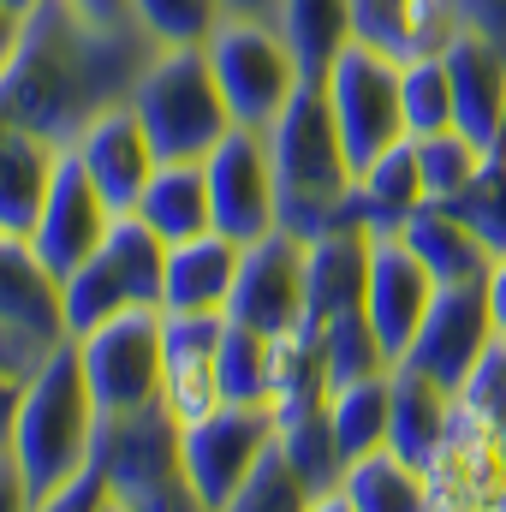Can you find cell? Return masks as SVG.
Returning <instances> with one entry per match:
<instances>
[{"label":"cell","instance_id":"cell-23","mask_svg":"<svg viewBox=\"0 0 506 512\" xmlns=\"http://www.w3.org/2000/svg\"><path fill=\"white\" fill-rule=\"evenodd\" d=\"M370 286V233L364 227H328L304 245V322H328L340 310H364Z\"/></svg>","mask_w":506,"mask_h":512},{"label":"cell","instance_id":"cell-41","mask_svg":"<svg viewBox=\"0 0 506 512\" xmlns=\"http://www.w3.org/2000/svg\"><path fill=\"white\" fill-rule=\"evenodd\" d=\"M459 18H465V30L489 36L506 54V0H459Z\"/></svg>","mask_w":506,"mask_h":512},{"label":"cell","instance_id":"cell-30","mask_svg":"<svg viewBox=\"0 0 506 512\" xmlns=\"http://www.w3.org/2000/svg\"><path fill=\"white\" fill-rule=\"evenodd\" d=\"M340 495H346V512H423V471L405 465L393 447H376L346 465Z\"/></svg>","mask_w":506,"mask_h":512},{"label":"cell","instance_id":"cell-22","mask_svg":"<svg viewBox=\"0 0 506 512\" xmlns=\"http://www.w3.org/2000/svg\"><path fill=\"white\" fill-rule=\"evenodd\" d=\"M0 322L36 334V340H72L66 328V292H60V274L36 256L30 239L18 233H0Z\"/></svg>","mask_w":506,"mask_h":512},{"label":"cell","instance_id":"cell-15","mask_svg":"<svg viewBox=\"0 0 506 512\" xmlns=\"http://www.w3.org/2000/svg\"><path fill=\"white\" fill-rule=\"evenodd\" d=\"M108 227H114L108 197H102V191H96V179L84 173L78 149H66V155H60V167H54V185H48V203H42V215H36L30 245H36V256L66 280L72 268H84L90 256L102 251Z\"/></svg>","mask_w":506,"mask_h":512},{"label":"cell","instance_id":"cell-11","mask_svg":"<svg viewBox=\"0 0 506 512\" xmlns=\"http://www.w3.org/2000/svg\"><path fill=\"white\" fill-rule=\"evenodd\" d=\"M280 435L268 405H215L209 417L185 423V471L197 489L203 512H227L239 483L251 477V465L262 459V447Z\"/></svg>","mask_w":506,"mask_h":512},{"label":"cell","instance_id":"cell-34","mask_svg":"<svg viewBox=\"0 0 506 512\" xmlns=\"http://www.w3.org/2000/svg\"><path fill=\"white\" fill-rule=\"evenodd\" d=\"M310 328H316V340H322V364H328V387H346V382H358V376H376V370H393L364 310H340V316H328V322H310Z\"/></svg>","mask_w":506,"mask_h":512},{"label":"cell","instance_id":"cell-14","mask_svg":"<svg viewBox=\"0 0 506 512\" xmlns=\"http://www.w3.org/2000/svg\"><path fill=\"white\" fill-rule=\"evenodd\" d=\"M435 304V274L423 256L405 245V233H370V286H364V316L376 328L387 364H399Z\"/></svg>","mask_w":506,"mask_h":512},{"label":"cell","instance_id":"cell-13","mask_svg":"<svg viewBox=\"0 0 506 512\" xmlns=\"http://www.w3.org/2000/svg\"><path fill=\"white\" fill-rule=\"evenodd\" d=\"M227 310H161V399L179 423L209 417L221 399Z\"/></svg>","mask_w":506,"mask_h":512},{"label":"cell","instance_id":"cell-3","mask_svg":"<svg viewBox=\"0 0 506 512\" xmlns=\"http://www.w3.org/2000/svg\"><path fill=\"white\" fill-rule=\"evenodd\" d=\"M96 423H102V411H96V393H90V376H84L78 340L48 346V358L24 382L18 435H12V453H18L24 483H30V507L48 512V501L90 465Z\"/></svg>","mask_w":506,"mask_h":512},{"label":"cell","instance_id":"cell-9","mask_svg":"<svg viewBox=\"0 0 506 512\" xmlns=\"http://www.w3.org/2000/svg\"><path fill=\"white\" fill-rule=\"evenodd\" d=\"M78 352H84V376L102 417L161 399V310L155 304L120 310L102 328L78 334Z\"/></svg>","mask_w":506,"mask_h":512},{"label":"cell","instance_id":"cell-6","mask_svg":"<svg viewBox=\"0 0 506 512\" xmlns=\"http://www.w3.org/2000/svg\"><path fill=\"white\" fill-rule=\"evenodd\" d=\"M203 54L221 78L233 126L268 131L280 120V108L292 102V90L304 84V66H298L286 30L274 18H256V12H221L215 30L203 36Z\"/></svg>","mask_w":506,"mask_h":512},{"label":"cell","instance_id":"cell-43","mask_svg":"<svg viewBox=\"0 0 506 512\" xmlns=\"http://www.w3.org/2000/svg\"><path fill=\"white\" fill-rule=\"evenodd\" d=\"M24 507H30V483H24L18 453L6 447V453H0V512H24Z\"/></svg>","mask_w":506,"mask_h":512},{"label":"cell","instance_id":"cell-39","mask_svg":"<svg viewBox=\"0 0 506 512\" xmlns=\"http://www.w3.org/2000/svg\"><path fill=\"white\" fill-rule=\"evenodd\" d=\"M459 405H465L471 417H483L489 435L506 447V340L501 334H495L489 352L471 364V376H465V387H459Z\"/></svg>","mask_w":506,"mask_h":512},{"label":"cell","instance_id":"cell-18","mask_svg":"<svg viewBox=\"0 0 506 512\" xmlns=\"http://www.w3.org/2000/svg\"><path fill=\"white\" fill-rule=\"evenodd\" d=\"M78 149V161H84V173L96 179V191L108 197V209L114 215H131L137 209V197H143V185H149V173L161 167V155H155V143H149V131L137 120V108L126 102H114V108H102L84 137L72 143Z\"/></svg>","mask_w":506,"mask_h":512},{"label":"cell","instance_id":"cell-44","mask_svg":"<svg viewBox=\"0 0 506 512\" xmlns=\"http://www.w3.org/2000/svg\"><path fill=\"white\" fill-rule=\"evenodd\" d=\"M84 18H96V24H143L137 18V0H72Z\"/></svg>","mask_w":506,"mask_h":512},{"label":"cell","instance_id":"cell-2","mask_svg":"<svg viewBox=\"0 0 506 512\" xmlns=\"http://www.w3.org/2000/svg\"><path fill=\"white\" fill-rule=\"evenodd\" d=\"M268 155H274V185H280V227L304 245L340 227V209L358 173L346 161V137L334 126V102L322 78H304L292 90V102L268 126Z\"/></svg>","mask_w":506,"mask_h":512},{"label":"cell","instance_id":"cell-7","mask_svg":"<svg viewBox=\"0 0 506 512\" xmlns=\"http://www.w3.org/2000/svg\"><path fill=\"white\" fill-rule=\"evenodd\" d=\"M66 292V328L72 340L102 328L108 316L137 310V304H155L161 310V292H167V245L137 221V215H114L102 251L90 256L84 268H72L60 280Z\"/></svg>","mask_w":506,"mask_h":512},{"label":"cell","instance_id":"cell-20","mask_svg":"<svg viewBox=\"0 0 506 512\" xmlns=\"http://www.w3.org/2000/svg\"><path fill=\"white\" fill-rule=\"evenodd\" d=\"M441 60H447V78H453V126L471 143H483V149H501L506 143V54L489 36L459 30Z\"/></svg>","mask_w":506,"mask_h":512},{"label":"cell","instance_id":"cell-31","mask_svg":"<svg viewBox=\"0 0 506 512\" xmlns=\"http://www.w3.org/2000/svg\"><path fill=\"white\" fill-rule=\"evenodd\" d=\"M274 24L286 30L304 78H322L334 66V54L352 42V6L346 0H280Z\"/></svg>","mask_w":506,"mask_h":512},{"label":"cell","instance_id":"cell-17","mask_svg":"<svg viewBox=\"0 0 506 512\" xmlns=\"http://www.w3.org/2000/svg\"><path fill=\"white\" fill-rule=\"evenodd\" d=\"M489 340H495L489 292L483 286H435V304H429V316H423V328H417V340L399 364H417L447 393H459L471 364L489 352Z\"/></svg>","mask_w":506,"mask_h":512},{"label":"cell","instance_id":"cell-35","mask_svg":"<svg viewBox=\"0 0 506 512\" xmlns=\"http://www.w3.org/2000/svg\"><path fill=\"white\" fill-rule=\"evenodd\" d=\"M227 512H310V483L298 477V465L286 459L280 435L262 447V459L251 465V477L239 483Z\"/></svg>","mask_w":506,"mask_h":512},{"label":"cell","instance_id":"cell-10","mask_svg":"<svg viewBox=\"0 0 506 512\" xmlns=\"http://www.w3.org/2000/svg\"><path fill=\"white\" fill-rule=\"evenodd\" d=\"M209 209H215V233L256 245L262 233L280 227V185H274V155H268V131L233 126L209 155Z\"/></svg>","mask_w":506,"mask_h":512},{"label":"cell","instance_id":"cell-16","mask_svg":"<svg viewBox=\"0 0 506 512\" xmlns=\"http://www.w3.org/2000/svg\"><path fill=\"white\" fill-rule=\"evenodd\" d=\"M227 316L245 322L256 334H286L304 322V239H292L286 227L262 233L239 256V280L227 298Z\"/></svg>","mask_w":506,"mask_h":512},{"label":"cell","instance_id":"cell-38","mask_svg":"<svg viewBox=\"0 0 506 512\" xmlns=\"http://www.w3.org/2000/svg\"><path fill=\"white\" fill-rule=\"evenodd\" d=\"M483 155H489V149H483V143H471L459 126L417 137V167H423V191H429V203L453 197V191L483 167Z\"/></svg>","mask_w":506,"mask_h":512},{"label":"cell","instance_id":"cell-42","mask_svg":"<svg viewBox=\"0 0 506 512\" xmlns=\"http://www.w3.org/2000/svg\"><path fill=\"white\" fill-rule=\"evenodd\" d=\"M24 382L30 376H18V370H0V453L12 447V435H18V405H24Z\"/></svg>","mask_w":506,"mask_h":512},{"label":"cell","instance_id":"cell-1","mask_svg":"<svg viewBox=\"0 0 506 512\" xmlns=\"http://www.w3.org/2000/svg\"><path fill=\"white\" fill-rule=\"evenodd\" d=\"M155 48L143 24H96L72 0H42L24 12L18 54L0 72V120L72 149L102 108L131 96Z\"/></svg>","mask_w":506,"mask_h":512},{"label":"cell","instance_id":"cell-27","mask_svg":"<svg viewBox=\"0 0 506 512\" xmlns=\"http://www.w3.org/2000/svg\"><path fill=\"white\" fill-rule=\"evenodd\" d=\"M405 245L423 256V268L435 274V286H489V274H495V251L459 221V215H447L441 203H423L405 227Z\"/></svg>","mask_w":506,"mask_h":512},{"label":"cell","instance_id":"cell-25","mask_svg":"<svg viewBox=\"0 0 506 512\" xmlns=\"http://www.w3.org/2000/svg\"><path fill=\"white\" fill-rule=\"evenodd\" d=\"M60 155L66 149H54L48 137L0 120V233H18V239L36 233V215L48 203Z\"/></svg>","mask_w":506,"mask_h":512},{"label":"cell","instance_id":"cell-5","mask_svg":"<svg viewBox=\"0 0 506 512\" xmlns=\"http://www.w3.org/2000/svg\"><path fill=\"white\" fill-rule=\"evenodd\" d=\"M90 459L108 471L120 512H203L185 471V423L167 411V399L102 417Z\"/></svg>","mask_w":506,"mask_h":512},{"label":"cell","instance_id":"cell-4","mask_svg":"<svg viewBox=\"0 0 506 512\" xmlns=\"http://www.w3.org/2000/svg\"><path fill=\"white\" fill-rule=\"evenodd\" d=\"M131 108L161 161H203L233 131V108L203 42H161L131 84Z\"/></svg>","mask_w":506,"mask_h":512},{"label":"cell","instance_id":"cell-45","mask_svg":"<svg viewBox=\"0 0 506 512\" xmlns=\"http://www.w3.org/2000/svg\"><path fill=\"white\" fill-rule=\"evenodd\" d=\"M18 36H24V12H12V6L0 0V72L12 66V54H18Z\"/></svg>","mask_w":506,"mask_h":512},{"label":"cell","instance_id":"cell-40","mask_svg":"<svg viewBox=\"0 0 506 512\" xmlns=\"http://www.w3.org/2000/svg\"><path fill=\"white\" fill-rule=\"evenodd\" d=\"M221 12V0H137V18L155 42H203Z\"/></svg>","mask_w":506,"mask_h":512},{"label":"cell","instance_id":"cell-47","mask_svg":"<svg viewBox=\"0 0 506 512\" xmlns=\"http://www.w3.org/2000/svg\"><path fill=\"white\" fill-rule=\"evenodd\" d=\"M227 12H256V18H274L280 12V0H221Z\"/></svg>","mask_w":506,"mask_h":512},{"label":"cell","instance_id":"cell-33","mask_svg":"<svg viewBox=\"0 0 506 512\" xmlns=\"http://www.w3.org/2000/svg\"><path fill=\"white\" fill-rule=\"evenodd\" d=\"M280 447H286V459L298 465V477L310 483V501L328 495V489H340L346 453H340V435H334V423H328V405H316V411L280 423Z\"/></svg>","mask_w":506,"mask_h":512},{"label":"cell","instance_id":"cell-26","mask_svg":"<svg viewBox=\"0 0 506 512\" xmlns=\"http://www.w3.org/2000/svg\"><path fill=\"white\" fill-rule=\"evenodd\" d=\"M161 245H179V239H197L215 227V209H209V173L203 161H161L131 209Z\"/></svg>","mask_w":506,"mask_h":512},{"label":"cell","instance_id":"cell-46","mask_svg":"<svg viewBox=\"0 0 506 512\" xmlns=\"http://www.w3.org/2000/svg\"><path fill=\"white\" fill-rule=\"evenodd\" d=\"M489 316H495V334L506 340V256H495V274H489Z\"/></svg>","mask_w":506,"mask_h":512},{"label":"cell","instance_id":"cell-24","mask_svg":"<svg viewBox=\"0 0 506 512\" xmlns=\"http://www.w3.org/2000/svg\"><path fill=\"white\" fill-rule=\"evenodd\" d=\"M239 256L245 245L227 239V233H197V239H179L167 245V292H161V310H227L233 298V280H239Z\"/></svg>","mask_w":506,"mask_h":512},{"label":"cell","instance_id":"cell-32","mask_svg":"<svg viewBox=\"0 0 506 512\" xmlns=\"http://www.w3.org/2000/svg\"><path fill=\"white\" fill-rule=\"evenodd\" d=\"M441 209L459 215L495 256H506V143L483 155V167H477L453 197H441Z\"/></svg>","mask_w":506,"mask_h":512},{"label":"cell","instance_id":"cell-36","mask_svg":"<svg viewBox=\"0 0 506 512\" xmlns=\"http://www.w3.org/2000/svg\"><path fill=\"white\" fill-rule=\"evenodd\" d=\"M221 399L227 405H268V334L227 316L221 334Z\"/></svg>","mask_w":506,"mask_h":512},{"label":"cell","instance_id":"cell-12","mask_svg":"<svg viewBox=\"0 0 506 512\" xmlns=\"http://www.w3.org/2000/svg\"><path fill=\"white\" fill-rule=\"evenodd\" d=\"M506 483V447L489 435L483 417L453 405V423L441 447L423 465V512H483L495 507Z\"/></svg>","mask_w":506,"mask_h":512},{"label":"cell","instance_id":"cell-21","mask_svg":"<svg viewBox=\"0 0 506 512\" xmlns=\"http://www.w3.org/2000/svg\"><path fill=\"white\" fill-rule=\"evenodd\" d=\"M423 203H429V191H423V167H417V137H399L393 149H381L376 161L352 179L346 209H340V227L399 233Z\"/></svg>","mask_w":506,"mask_h":512},{"label":"cell","instance_id":"cell-29","mask_svg":"<svg viewBox=\"0 0 506 512\" xmlns=\"http://www.w3.org/2000/svg\"><path fill=\"white\" fill-rule=\"evenodd\" d=\"M387 417H393V370L358 376V382L328 393V423L340 435L346 465L364 459V453H376V447H387Z\"/></svg>","mask_w":506,"mask_h":512},{"label":"cell","instance_id":"cell-28","mask_svg":"<svg viewBox=\"0 0 506 512\" xmlns=\"http://www.w3.org/2000/svg\"><path fill=\"white\" fill-rule=\"evenodd\" d=\"M453 405L459 393L423 376L417 364H393V417H387V447L405 459V465H429V453L441 447L447 423H453Z\"/></svg>","mask_w":506,"mask_h":512},{"label":"cell","instance_id":"cell-8","mask_svg":"<svg viewBox=\"0 0 506 512\" xmlns=\"http://www.w3.org/2000/svg\"><path fill=\"white\" fill-rule=\"evenodd\" d=\"M328 102H334V126L346 137V161L352 173H364L381 149H393L405 131V96H399V60H387L364 42H346L334 54V66L322 72Z\"/></svg>","mask_w":506,"mask_h":512},{"label":"cell","instance_id":"cell-19","mask_svg":"<svg viewBox=\"0 0 506 512\" xmlns=\"http://www.w3.org/2000/svg\"><path fill=\"white\" fill-rule=\"evenodd\" d=\"M346 6H352V42L399 66L447 54V42L465 30L459 0H346Z\"/></svg>","mask_w":506,"mask_h":512},{"label":"cell","instance_id":"cell-48","mask_svg":"<svg viewBox=\"0 0 506 512\" xmlns=\"http://www.w3.org/2000/svg\"><path fill=\"white\" fill-rule=\"evenodd\" d=\"M6 6H12V12H36L42 0H6Z\"/></svg>","mask_w":506,"mask_h":512},{"label":"cell","instance_id":"cell-49","mask_svg":"<svg viewBox=\"0 0 506 512\" xmlns=\"http://www.w3.org/2000/svg\"><path fill=\"white\" fill-rule=\"evenodd\" d=\"M495 512H506V483H501V495H495Z\"/></svg>","mask_w":506,"mask_h":512},{"label":"cell","instance_id":"cell-37","mask_svg":"<svg viewBox=\"0 0 506 512\" xmlns=\"http://www.w3.org/2000/svg\"><path fill=\"white\" fill-rule=\"evenodd\" d=\"M399 96H405V131L411 137H429V131L453 126V78H447L441 54L399 66Z\"/></svg>","mask_w":506,"mask_h":512}]
</instances>
